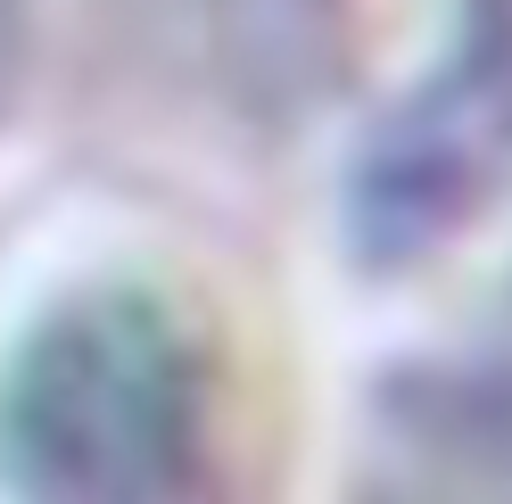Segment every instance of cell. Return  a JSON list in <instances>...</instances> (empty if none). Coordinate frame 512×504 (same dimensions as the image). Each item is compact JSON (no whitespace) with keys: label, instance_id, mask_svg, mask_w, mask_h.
<instances>
[{"label":"cell","instance_id":"1","mask_svg":"<svg viewBox=\"0 0 512 504\" xmlns=\"http://www.w3.org/2000/svg\"><path fill=\"white\" fill-rule=\"evenodd\" d=\"M438 438L479 471V480L512 488V348H496L488 364H471V372L446 381V397H438Z\"/></svg>","mask_w":512,"mask_h":504}]
</instances>
